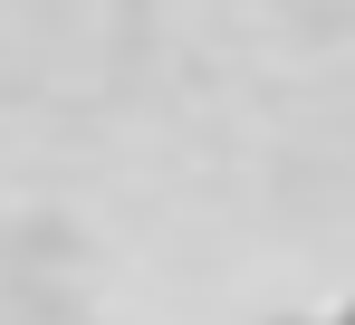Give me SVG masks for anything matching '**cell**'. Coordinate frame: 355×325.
<instances>
[{"label":"cell","instance_id":"1","mask_svg":"<svg viewBox=\"0 0 355 325\" xmlns=\"http://www.w3.org/2000/svg\"><path fill=\"white\" fill-rule=\"evenodd\" d=\"M336 325H355V297H346V316H336Z\"/></svg>","mask_w":355,"mask_h":325}]
</instances>
